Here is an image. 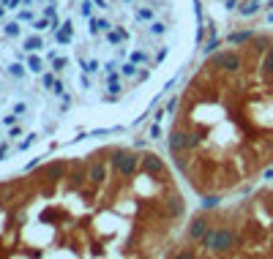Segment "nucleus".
<instances>
[{"instance_id":"f257e3e1","label":"nucleus","mask_w":273,"mask_h":259,"mask_svg":"<svg viewBox=\"0 0 273 259\" xmlns=\"http://www.w3.org/2000/svg\"><path fill=\"white\" fill-rule=\"evenodd\" d=\"M268 6H271V8H273V0H271V3H268Z\"/></svg>"}]
</instances>
